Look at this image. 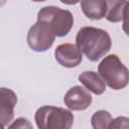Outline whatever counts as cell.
<instances>
[{
  "mask_svg": "<svg viewBox=\"0 0 129 129\" xmlns=\"http://www.w3.org/2000/svg\"><path fill=\"white\" fill-rule=\"evenodd\" d=\"M76 44L91 61H97L109 52L112 46L110 34L98 27H82L76 35Z\"/></svg>",
  "mask_w": 129,
  "mask_h": 129,
  "instance_id": "obj_1",
  "label": "cell"
},
{
  "mask_svg": "<svg viewBox=\"0 0 129 129\" xmlns=\"http://www.w3.org/2000/svg\"><path fill=\"white\" fill-rule=\"evenodd\" d=\"M98 73L115 91L122 90L129 84V70L116 54L105 56L98 66Z\"/></svg>",
  "mask_w": 129,
  "mask_h": 129,
  "instance_id": "obj_2",
  "label": "cell"
},
{
  "mask_svg": "<svg viewBox=\"0 0 129 129\" xmlns=\"http://www.w3.org/2000/svg\"><path fill=\"white\" fill-rule=\"evenodd\" d=\"M39 129H70L74 124V115L70 110L54 106H42L34 114Z\"/></svg>",
  "mask_w": 129,
  "mask_h": 129,
  "instance_id": "obj_3",
  "label": "cell"
},
{
  "mask_svg": "<svg viewBox=\"0 0 129 129\" xmlns=\"http://www.w3.org/2000/svg\"><path fill=\"white\" fill-rule=\"evenodd\" d=\"M37 21L48 24L57 37L66 36L74 25V16L71 11L57 6H45L37 13Z\"/></svg>",
  "mask_w": 129,
  "mask_h": 129,
  "instance_id": "obj_4",
  "label": "cell"
},
{
  "mask_svg": "<svg viewBox=\"0 0 129 129\" xmlns=\"http://www.w3.org/2000/svg\"><path fill=\"white\" fill-rule=\"evenodd\" d=\"M55 35L51 28L42 21H36L27 32V43L29 47L37 52L46 51L54 42Z\"/></svg>",
  "mask_w": 129,
  "mask_h": 129,
  "instance_id": "obj_5",
  "label": "cell"
},
{
  "mask_svg": "<svg viewBox=\"0 0 129 129\" xmlns=\"http://www.w3.org/2000/svg\"><path fill=\"white\" fill-rule=\"evenodd\" d=\"M83 52L77 44L61 43L56 46L54 50V57L56 61L64 68H76L83 60Z\"/></svg>",
  "mask_w": 129,
  "mask_h": 129,
  "instance_id": "obj_6",
  "label": "cell"
},
{
  "mask_svg": "<svg viewBox=\"0 0 129 129\" xmlns=\"http://www.w3.org/2000/svg\"><path fill=\"white\" fill-rule=\"evenodd\" d=\"M92 96L88 90L81 86L71 88L63 97L64 105L73 111H82L90 107L92 104Z\"/></svg>",
  "mask_w": 129,
  "mask_h": 129,
  "instance_id": "obj_7",
  "label": "cell"
},
{
  "mask_svg": "<svg viewBox=\"0 0 129 129\" xmlns=\"http://www.w3.org/2000/svg\"><path fill=\"white\" fill-rule=\"evenodd\" d=\"M16 103L17 96L11 89H0V120L3 127H6L12 121Z\"/></svg>",
  "mask_w": 129,
  "mask_h": 129,
  "instance_id": "obj_8",
  "label": "cell"
},
{
  "mask_svg": "<svg viewBox=\"0 0 129 129\" xmlns=\"http://www.w3.org/2000/svg\"><path fill=\"white\" fill-rule=\"evenodd\" d=\"M79 81L83 84L86 89L95 95H102L106 91V82L105 80L96 72L85 71L79 76Z\"/></svg>",
  "mask_w": 129,
  "mask_h": 129,
  "instance_id": "obj_9",
  "label": "cell"
},
{
  "mask_svg": "<svg viewBox=\"0 0 129 129\" xmlns=\"http://www.w3.org/2000/svg\"><path fill=\"white\" fill-rule=\"evenodd\" d=\"M83 13L92 20H100L105 17L107 0H81Z\"/></svg>",
  "mask_w": 129,
  "mask_h": 129,
  "instance_id": "obj_10",
  "label": "cell"
},
{
  "mask_svg": "<svg viewBox=\"0 0 129 129\" xmlns=\"http://www.w3.org/2000/svg\"><path fill=\"white\" fill-rule=\"evenodd\" d=\"M126 3V0H107V10L105 18L109 22H120L123 19V12Z\"/></svg>",
  "mask_w": 129,
  "mask_h": 129,
  "instance_id": "obj_11",
  "label": "cell"
},
{
  "mask_svg": "<svg viewBox=\"0 0 129 129\" xmlns=\"http://www.w3.org/2000/svg\"><path fill=\"white\" fill-rule=\"evenodd\" d=\"M112 121L113 118L111 114L105 110L95 112L91 118V124L94 129H108Z\"/></svg>",
  "mask_w": 129,
  "mask_h": 129,
  "instance_id": "obj_12",
  "label": "cell"
},
{
  "mask_svg": "<svg viewBox=\"0 0 129 129\" xmlns=\"http://www.w3.org/2000/svg\"><path fill=\"white\" fill-rule=\"evenodd\" d=\"M110 129H117V128H126L129 129V118L124 117V116H119L115 119L110 124Z\"/></svg>",
  "mask_w": 129,
  "mask_h": 129,
  "instance_id": "obj_13",
  "label": "cell"
},
{
  "mask_svg": "<svg viewBox=\"0 0 129 129\" xmlns=\"http://www.w3.org/2000/svg\"><path fill=\"white\" fill-rule=\"evenodd\" d=\"M122 21H123V23H122V29L129 36V1H127L126 6L124 8Z\"/></svg>",
  "mask_w": 129,
  "mask_h": 129,
  "instance_id": "obj_14",
  "label": "cell"
},
{
  "mask_svg": "<svg viewBox=\"0 0 129 129\" xmlns=\"http://www.w3.org/2000/svg\"><path fill=\"white\" fill-rule=\"evenodd\" d=\"M9 128H29L31 129L32 128V125L29 123V121L25 118H18L16 119L12 124L8 125Z\"/></svg>",
  "mask_w": 129,
  "mask_h": 129,
  "instance_id": "obj_15",
  "label": "cell"
},
{
  "mask_svg": "<svg viewBox=\"0 0 129 129\" xmlns=\"http://www.w3.org/2000/svg\"><path fill=\"white\" fill-rule=\"evenodd\" d=\"M61 3L67 4V5H75L77 3H79L81 0H59Z\"/></svg>",
  "mask_w": 129,
  "mask_h": 129,
  "instance_id": "obj_16",
  "label": "cell"
},
{
  "mask_svg": "<svg viewBox=\"0 0 129 129\" xmlns=\"http://www.w3.org/2000/svg\"><path fill=\"white\" fill-rule=\"evenodd\" d=\"M33 2H43V1H46V0H32Z\"/></svg>",
  "mask_w": 129,
  "mask_h": 129,
  "instance_id": "obj_17",
  "label": "cell"
}]
</instances>
